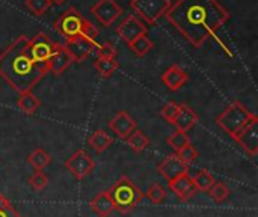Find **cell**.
I'll return each instance as SVG.
<instances>
[{
	"label": "cell",
	"mask_w": 258,
	"mask_h": 217,
	"mask_svg": "<svg viewBox=\"0 0 258 217\" xmlns=\"http://www.w3.org/2000/svg\"><path fill=\"white\" fill-rule=\"evenodd\" d=\"M91 14L106 27H109L110 24H113L118 17L122 14V9L119 8V5L115 0H98L92 8H91Z\"/></svg>",
	"instance_id": "obj_10"
},
{
	"label": "cell",
	"mask_w": 258,
	"mask_h": 217,
	"mask_svg": "<svg viewBox=\"0 0 258 217\" xmlns=\"http://www.w3.org/2000/svg\"><path fill=\"white\" fill-rule=\"evenodd\" d=\"M88 143L89 147L95 151V153H103L106 151L112 143H113V139L103 130H97L91 134V137L88 139Z\"/></svg>",
	"instance_id": "obj_20"
},
{
	"label": "cell",
	"mask_w": 258,
	"mask_h": 217,
	"mask_svg": "<svg viewBox=\"0 0 258 217\" xmlns=\"http://www.w3.org/2000/svg\"><path fill=\"white\" fill-rule=\"evenodd\" d=\"M109 128L119 137V139H127L135 130H136V121L127 113V112H118L110 121H109Z\"/></svg>",
	"instance_id": "obj_14"
},
{
	"label": "cell",
	"mask_w": 258,
	"mask_h": 217,
	"mask_svg": "<svg viewBox=\"0 0 258 217\" xmlns=\"http://www.w3.org/2000/svg\"><path fill=\"white\" fill-rule=\"evenodd\" d=\"M54 47L56 44H53L45 33H38L35 38L29 39V54L36 63L45 65L50 56L53 54Z\"/></svg>",
	"instance_id": "obj_9"
},
{
	"label": "cell",
	"mask_w": 258,
	"mask_h": 217,
	"mask_svg": "<svg viewBox=\"0 0 258 217\" xmlns=\"http://www.w3.org/2000/svg\"><path fill=\"white\" fill-rule=\"evenodd\" d=\"M0 217H23L9 202L8 198H5L0 193Z\"/></svg>",
	"instance_id": "obj_34"
},
{
	"label": "cell",
	"mask_w": 258,
	"mask_h": 217,
	"mask_svg": "<svg viewBox=\"0 0 258 217\" xmlns=\"http://www.w3.org/2000/svg\"><path fill=\"white\" fill-rule=\"evenodd\" d=\"M73 62L74 60H73L71 54L68 53V50L65 48V45L63 44H56L54 51L50 56V59L47 60L45 66H47L48 73H51L54 76H60Z\"/></svg>",
	"instance_id": "obj_13"
},
{
	"label": "cell",
	"mask_w": 258,
	"mask_h": 217,
	"mask_svg": "<svg viewBox=\"0 0 258 217\" xmlns=\"http://www.w3.org/2000/svg\"><path fill=\"white\" fill-rule=\"evenodd\" d=\"M17 106H18V109H20L21 112H24V113H27V115H33V113L39 109L41 101H39L38 97L33 95L32 92H24V94H21V97L18 98Z\"/></svg>",
	"instance_id": "obj_21"
},
{
	"label": "cell",
	"mask_w": 258,
	"mask_h": 217,
	"mask_svg": "<svg viewBox=\"0 0 258 217\" xmlns=\"http://www.w3.org/2000/svg\"><path fill=\"white\" fill-rule=\"evenodd\" d=\"M47 66L32 60L29 38L21 35L0 53V77L18 94L32 92L47 74Z\"/></svg>",
	"instance_id": "obj_2"
},
{
	"label": "cell",
	"mask_w": 258,
	"mask_h": 217,
	"mask_svg": "<svg viewBox=\"0 0 258 217\" xmlns=\"http://www.w3.org/2000/svg\"><path fill=\"white\" fill-rule=\"evenodd\" d=\"M207 193L210 195V198H212L215 202L222 204V202H225V201L230 198L231 190L228 189V186H227L225 183H215V184L212 186V189H210Z\"/></svg>",
	"instance_id": "obj_28"
},
{
	"label": "cell",
	"mask_w": 258,
	"mask_h": 217,
	"mask_svg": "<svg viewBox=\"0 0 258 217\" xmlns=\"http://www.w3.org/2000/svg\"><path fill=\"white\" fill-rule=\"evenodd\" d=\"M127 145L136 151V153H144L150 147V139L144 134L141 130H135L128 137H127Z\"/></svg>",
	"instance_id": "obj_24"
},
{
	"label": "cell",
	"mask_w": 258,
	"mask_h": 217,
	"mask_svg": "<svg viewBox=\"0 0 258 217\" xmlns=\"http://www.w3.org/2000/svg\"><path fill=\"white\" fill-rule=\"evenodd\" d=\"M51 3H56V5H60V3H63L65 0H50Z\"/></svg>",
	"instance_id": "obj_36"
},
{
	"label": "cell",
	"mask_w": 258,
	"mask_h": 217,
	"mask_svg": "<svg viewBox=\"0 0 258 217\" xmlns=\"http://www.w3.org/2000/svg\"><path fill=\"white\" fill-rule=\"evenodd\" d=\"M178 107H180L178 103H175V101H168V103L162 107V110H160L162 118H163L165 121H168L169 124H172L174 119H175V116H177V113H178Z\"/></svg>",
	"instance_id": "obj_31"
},
{
	"label": "cell",
	"mask_w": 258,
	"mask_h": 217,
	"mask_svg": "<svg viewBox=\"0 0 258 217\" xmlns=\"http://www.w3.org/2000/svg\"><path fill=\"white\" fill-rule=\"evenodd\" d=\"M168 187L183 202H187L198 192L194 184V180L189 177V174H181V175L175 177L174 180H169Z\"/></svg>",
	"instance_id": "obj_12"
},
{
	"label": "cell",
	"mask_w": 258,
	"mask_h": 217,
	"mask_svg": "<svg viewBox=\"0 0 258 217\" xmlns=\"http://www.w3.org/2000/svg\"><path fill=\"white\" fill-rule=\"evenodd\" d=\"M50 5H51L50 0H26V6L35 15H42L50 8Z\"/></svg>",
	"instance_id": "obj_33"
},
{
	"label": "cell",
	"mask_w": 258,
	"mask_h": 217,
	"mask_svg": "<svg viewBox=\"0 0 258 217\" xmlns=\"http://www.w3.org/2000/svg\"><path fill=\"white\" fill-rule=\"evenodd\" d=\"M89 205H91L92 211L98 217H109L115 210L113 202H112V199L109 196V192L98 193L94 199H91Z\"/></svg>",
	"instance_id": "obj_19"
},
{
	"label": "cell",
	"mask_w": 258,
	"mask_h": 217,
	"mask_svg": "<svg viewBox=\"0 0 258 217\" xmlns=\"http://www.w3.org/2000/svg\"><path fill=\"white\" fill-rule=\"evenodd\" d=\"M166 20L197 48H200L230 18L218 0H177L165 12Z\"/></svg>",
	"instance_id": "obj_1"
},
{
	"label": "cell",
	"mask_w": 258,
	"mask_h": 217,
	"mask_svg": "<svg viewBox=\"0 0 258 217\" xmlns=\"http://www.w3.org/2000/svg\"><path fill=\"white\" fill-rule=\"evenodd\" d=\"M63 45L68 50V53L71 54L74 62L85 60L92 53V50L97 47L95 41H91V39H86V38H82V36L76 38V39H70Z\"/></svg>",
	"instance_id": "obj_15"
},
{
	"label": "cell",
	"mask_w": 258,
	"mask_h": 217,
	"mask_svg": "<svg viewBox=\"0 0 258 217\" xmlns=\"http://www.w3.org/2000/svg\"><path fill=\"white\" fill-rule=\"evenodd\" d=\"M65 168L77 178V180H85L94 169H95V162L92 157L85 151V150H77L67 162Z\"/></svg>",
	"instance_id": "obj_8"
},
{
	"label": "cell",
	"mask_w": 258,
	"mask_h": 217,
	"mask_svg": "<svg viewBox=\"0 0 258 217\" xmlns=\"http://www.w3.org/2000/svg\"><path fill=\"white\" fill-rule=\"evenodd\" d=\"M118 66H119V63H118L116 59H100V57H98V59L94 62L95 71H97L98 76L103 77V79H107V77L113 76V73L118 69Z\"/></svg>",
	"instance_id": "obj_23"
},
{
	"label": "cell",
	"mask_w": 258,
	"mask_h": 217,
	"mask_svg": "<svg viewBox=\"0 0 258 217\" xmlns=\"http://www.w3.org/2000/svg\"><path fill=\"white\" fill-rule=\"evenodd\" d=\"M255 113L249 112L240 101L231 103L216 119L219 128H222L228 136L234 137L240 128H243Z\"/></svg>",
	"instance_id": "obj_5"
},
{
	"label": "cell",
	"mask_w": 258,
	"mask_h": 217,
	"mask_svg": "<svg viewBox=\"0 0 258 217\" xmlns=\"http://www.w3.org/2000/svg\"><path fill=\"white\" fill-rule=\"evenodd\" d=\"M171 6L169 0H133L132 8L138 15H141L147 23L154 24Z\"/></svg>",
	"instance_id": "obj_6"
},
{
	"label": "cell",
	"mask_w": 258,
	"mask_h": 217,
	"mask_svg": "<svg viewBox=\"0 0 258 217\" xmlns=\"http://www.w3.org/2000/svg\"><path fill=\"white\" fill-rule=\"evenodd\" d=\"M109 196L113 202L115 210H118L121 214H128L142 201L144 193L128 177L124 175L110 187Z\"/></svg>",
	"instance_id": "obj_4"
},
{
	"label": "cell",
	"mask_w": 258,
	"mask_h": 217,
	"mask_svg": "<svg viewBox=\"0 0 258 217\" xmlns=\"http://www.w3.org/2000/svg\"><path fill=\"white\" fill-rule=\"evenodd\" d=\"M97 54H98L100 59H115L116 54H118V50H116V47L113 44L106 42V44H103V45H100L97 48Z\"/></svg>",
	"instance_id": "obj_35"
},
{
	"label": "cell",
	"mask_w": 258,
	"mask_h": 217,
	"mask_svg": "<svg viewBox=\"0 0 258 217\" xmlns=\"http://www.w3.org/2000/svg\"><path fill=\"white\" fill-rule=\"evenodd\" d=\"M145 195H147L148 201L153 202V204H162L166 199V190L160 184H157V183L151 184Z\"/></svg>",
	"instance_id": "obj_29"
},
{
	"label": "cell",
	"mask_w": 258,
	"mask_h": 217,
	"mask_svg": "<svg viewBox=\"0 0 258 217\" xmlns=\"http://www.w3.org/2000/svg\"><path fill=\"white\" fill-rule=\"evenodd\" d=\"M51 162V157L47 151H44L42 148H36L33 150L29 156H27V163L35 169V171H42L48 163Z\"/></svg>",
	"instance_id": "obj_22"
},
{
	"label": "cell",
	"mask_w": 258,
	"mask_h": 217,
	"mask_svg": "<svg viewBox=\"0 0 258 217\" xmlns=\"http://www.w3.org/2000/svg\"><path fill=\"white\" fill-rule=\"evenodd\" d=\"M249 156L255 157L258 153V116L254 115L249 122L237 131L233 137Z\"/></svg>",
	"instance_id": "obj_7"
},
{
	"label": "cell",
	"mask_w": 258,
	"mask_h": 217,
	"mask_svg": "<svg viewBox=\"0 0 258 217\" xmlns=\"http://www.w3.org/2000/svg\"><path fill=\"white\" fill-rule=\"evenodd\" d=\"M192 180H194L197 190H201V192H209L212 189V186L216 183L215 177L207 169H201Z\"/></svg>",
	"instance_id": "obj_25"
},
{
	"label": "cell",
	"mask_w": 258,
	"mask_h": 217,
	"mask_svg": "<svg viewBox=\"0 0 258 217\" xmlns=\"http://www.w3.org/2000/svg\"><path fill=\"white\" fill-rule=\"evenodd\" d=\"M166 142H168V145L175 151V154L177 153H180L183 148H186L189 143H190V139H189V136L184 133V131H180V130H175V133H172L168 139H166Z\"/></svg>",
	"instance_id": "obj_27"
},
{
	"label": "cell",
	"mask_w": 258,
	"mask_h": 217,
	"mask_svg": "<svg viewBox=\"0 0 258 217\" xmlns=\"http://www.w3.org/2000/svg\"><path fill=\"white\" fill-rule=\"evenodd\" d=\"M178 159L184 163V165H192L197 159H198V151L195 150V147L192 143H189L186 148H183L180 153H177Z\"/></svg>",
	"instance_id": "obj_32"
},
{
	"label": "cell",
	"mask_w": 258,
	"mask_h": 217,
	"mask_svg": "<svg viewBox=\"0 0 258 217\" xmlns=\"http://www.w3.org/2000/svg\"><path fill=\"white\" fill-rule=\"evenodd\" d=\"M197 122H198V115H197L189 106L180 104L178 113H177V116H175V119H174V122H172V124L175 125V128L186 133V131H189Z\"/></svg>",
	"instance_id": "obj_18"
},
{
	"label": "cell",
	"mask_w": 258,
	"mask_h": 217,
	"mask_svg": "<svg viewBox=\"0 0 258 217\" xmlns=\"http://www.w3.org/2000/svg\"><path fill=\"white\" fill-rule=\"evenodd\" d=\"M29 184L32 186L33 190L41 192V190H44L47 187L48 178H47V175L42 171H35V174L29 178Z\"/></svg>",
	"instance_id": "obj_30"
},
{
	"label": "cell",
	"mask_w": 258,
	"mask_h": 217,
	"mask_svg": "<svg viewBox=\"0 0 258 217\" xmlns=\"http://www.w3.org/2000/svg\"><path fill=\"white\" fill-rule=\"evenodd\" d=\"M54 29L65 38V41L76 39L80 36L91 39V41H95L97 35H98L97 27L91 21L83 18V15L74 8L67 9L57 18V21L54 23Z\"/></svg>",
	"instance_id": "obj_3"
},
{
	"label": "cell",
	"mask_w": 258,
	"mask_h": 217,
	"mask_svg": "<svg viewBox=\"0 0 258 217\" xmlns=\"http://www.w3.org/2000/svg\"><path fill=\"white\" fill-rule=\"evenodd\" d=\"M159 174L163 175L168 181L169 180H174L175 177L181 175V174H187V169L189 166L184 165L177 154H172V156H168L160 165H159Z\"/></svg>",
	"instance_id": "obj_16"
},
{
	"label": "cell",
	"mask_w": 258,
	"mask_h": 217,
	"mask_svg": "<svg viewBox=\"0 0 258 217\" xmlns=\"http://www.w3.org/2000/svg\"><path fill=\"white\" fill-rule=\"evenodd\" d=\"M187 73L180 66V65H172V66H169L165 73H163V76H162V80H163V83L166 85V88L168 89H171V91H178V89H181L186 83H187Z\"/></svg>",
	"instance_id": "obj_17"
},
{
	"label": "cell",
	"mask_w": 258,
	"mask_h": 217,
	"mask_svg": "<svg viewBox=\"0 0 258 217\" xmlns=\"http://www.w3.org/2000/svg\"><path fill=\"white\" fill-rule=\"evenodd\" d=\"M116 33L119 35V38L127 42L132 44L135 39H138L142 35H147V26L142 24L135 15H128L122 20V23L118 26Z\"/></svg>",
	"instance_id": "obj_11"
},
{
	"label": "cell",
	"mask_w": 258,
	"mask_h": 217,
	"mask_svg": "<svg viewBox=\"0 0 258 217\" xmlns=\"http://www.w3.org/2000/svg\"><path fill=\"white\" fill-rule=\"evenodd\" d=\"M128 47H130V50H132L136 56L142 57V56H145V54L154 47V44H153V41H151L147 35H142V36H139L138 39H135L132 44H128Z\"/></svg>",
	"instance_id": "obj_26"
}]
</instances>
